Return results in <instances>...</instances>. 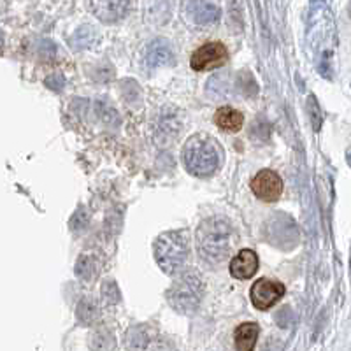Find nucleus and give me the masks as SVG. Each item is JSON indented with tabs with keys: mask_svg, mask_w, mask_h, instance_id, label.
I'll list each match as a JSON object with an SVG mask.
<instances>
[{
	"mask_svg": "<svg viewBox=\"0 0 351 351\" xmlns=\"http://www.w3.org/2000/svg\"><path fill=\"white\" fill-rule=\"evenodd\" d=\"M232 227L225 218H209L197 230V250L204 262L219 263L230 252Z\"/></svg>",
	"mask_w": 351,
	"mask_h": 351,
	"instance_id": "obj_1",
	"label": "nucleus"
},
{
	"mask_svg": "<svg viewBox=\"0 0 351 351\" xmlns=\"http://www.w3.org/2000/svg\"><path fill=\"white\" fill-rule=\"evenodd\" d=\"M183 164L186 171L197 178L215 174L219 165L218 144L206 134H195L184 144Z\"/></svg>",
	"mask_w": 351,
	"mask_h": 351,
	"instance_id": "obj_2",
	"label": "nucleus"
},
{
	"mask_svg": "<svg viewBox=\"0 0 351 351\" xmlns=\"http://www.w3.org/2000/svg\"><path fill=\"white\" fill-rule=\"evenodd\" d=\"M155 258L160 269L169 276H174L184 267L190 255V239L184 230L164 232L153 246Z\"/></svg>",
	"mask_w": 351,
	"mask_h": 351,
	"instance_id": "obj_3",
	"label": "nucleus"
},
{
	"mask_svg": "<svg viewBox=\"0 0 351 351\" xmlns=\"http://www.w3.org/2000/svg\"><path fill=\"white\" fill-rule=\"evenodd\" d=\"M202 280H200L199 272H184L178 280L174 281L172 288L169 290L167 297L172 306L180 313L193 311L200 302L202 295Z\"/></svg>",
	"mask_w": 351,
	"mask_h": 351,
	"instance_id": "obj_4",
	"label": "nucleus"
},
{
	"mask_svg": "<svg viewBox=\"0 0 351 351\" xmlns=\"http://www.w3.org/2000/svg\"><path fill=\"white\" fill-rule=\"evenodd\" d=\"M228 60V53L221 43H208L200 46L195 53L192 55L190 65L195 71H211V69H218L225 65Z\"/></svg>",
	"mask_w": 351,
	"mask_h": 351,
	"instance_id": "obj_5",
	"label": "nucleus"
},
{
	"mask_svg": "<svg viewBox=\"0 0 351 351\" xmlns=\"http://www.w3.org/2000/svg\"><path fill=\"white\" fill-rule=\"evenodd\" d=\"M283 295L285 287L276 280L262 278V280L255 281L252 287V302L260 311H265V309L274 306Z\"/></svg>",
	"mask_w": 351,
	"mask_h": 351,
	"instance_id": "obj_6",
	"label": "nucleus"
},
{
	"mask_svg": "<svg viewBox=\"0 0 351 351\" xmlns=\"http://www.w3.org/2000/svg\"><path fill=\"white\" fill-rule=\"evenodd\" d=\"M252 190L260 200L265 202H276L283 193V181L274 171H260L258 174L253 178Z\"/></svg>",
	"mask_w": 351,
	"mask_h": 351,
	"instance_id": "obj_7",
	"label": "nucleus"
},
{
	"mask_svg": "<svg viewBox=\"0 0 351 351\" xmlns=\"http://www.w3.org/2000/svg\"><path fill=\"white\" fill-rule=\"evenodd\" d=\"M184 12L188 20L200 27H208L219 20V9L209 0H186Z\"/></svg>",
	"mask_w": 351,
	"mask_h": 351,
	"instance_id": "obj_8",
	"label": "nucleus"
},
{
	"mask_svg": "<svg viewBox=\"0 0 351 351\" xmlns=\"http://www.w3.org/2000/svg\"><path fill=\"white\" fill-rule=\"evenodd\" d=\"M90 5L102 23H116L127 14L128 0H90Z\"/></svg>",
	"mask_w": 351,
	"mask_h": 351,
	"instance_id": "obj_9",
	"label": "nucleus"
},
{
	"mask_svg": "<svg viewBox=\"0 0 351 351\" xmlns=\"http://www.w3.org/2000/svg\"><path fill=\"white\" fill-rule=\"evenodd\" d=\"M258 271V256L253 250H243L230 262V274L237 280H250Z\"/></svg>",
	"mask_w": 351,
	"mask_h": 351,
	"instance_id": "obj_10",
	"label": "nucleus"
},
{
	"mask_svg": "<svg viewBox=\"0 0 351 351\" xmlns=\"http://www.w3.org/2000/svg\"><path fill=\"white\" fill-rule=\"evenodd\" d=\"M174 60V55H172V49L169 46L167 40L156 39L146 49V62L152 67H162V65H169Z\"/></svg>",
	"mask_w": 351,
	"mask_h": 351,
	"instance_id": "obj_11",
	"label": "nucleus"
},
{
	"mask_svg": "<svg viewBox=\"0 0 351 351\" xmlns=\"http://www.w3.org/2000/svg\"><path fill=\"white\" fill-rule=\"evenodd\" d=\"M215 123L225 132H239L243 128L244 116L237 109L230 108V106H225V108H219L216 111Z\"/></svg>",
	"mask_w": 351,
	"mask_h": 351,
	"instance_id": "obj_12",
	"label": "nucleus"
},
{
	"mask_svg": "<svg viewBox=\"0 0 351 351\" xmlns=\"http://www.w3.org/2000/svg\"><path fill=\"white\" fill-rule=\"evenodd\" d=\"M260 328L256 324H252V322H247V324L239 325L236 328V350L237 351H253L255 350L256 339H258Z\"/></svg>",
	"mask_w": 351,
	"mask_h": 351,
	"instance_id": "obj_13",
	"label": "nucleus"
},
{
	"mask_svg": "<svg viewBox=\"0 0 351 351\" xmlns=\"http://www.w3.org/2000/svg\"><path fill=\"white\" fill-rule=\"evenodd\" d=\"M100 269V262L93 253H84L80 256L76 263V274L81 280H92Z\"/></svg>",
	"mask_w": 351,
	"mask_h": 351,
	"instance_id": "obj_14",
	"label": "nucleus"
},
{
	"mask_svg": "<svg viewBox=\"0 0 351 351\" xmlns=\"http://www.w3.org/2000/svg\"><path fill=\"white\" fill-rule=\"evenodd\" d=\"M99 316V309H97L95 304L92 300H81L80 307H77V318L80 322H83L84 325L93 324Z\"/></svg>",
	"mask_w": 351,
	"mask_h": 351,
	"instance_id": "obj_15",
	"label": "nucleus"
},
{
	"mask_svg": "<svg viewBox=\"0 0 351 351\" xmlns=\"http://www.w3.org/2000/svg\"><path fill=\"white\" fill-rule=\"evenodd\" d=\"M111 348H114V337L108 330L97 332L92 337L93 351H111Z\"/></svg>",
	"mask_w": 351,
	"mask_h": 351,
	"instance_id": "obj_16",
	"label": "nucleus"
},
{
	"mask_svg": "<svg viewBox=\"0 0 351 351\" xmlns=\"http://www.w3.org/2000/svg\"><path fill=\"white\" fill-rule=\"evenodd\" d=\"M2 46H4V36L0 32V51H2Z\"/></svg>",
	"mask_w": 351,
	"mask_h": 351,
	"instance_id": "obj_17",
	"label": "nucleus"
}]
</instances>
